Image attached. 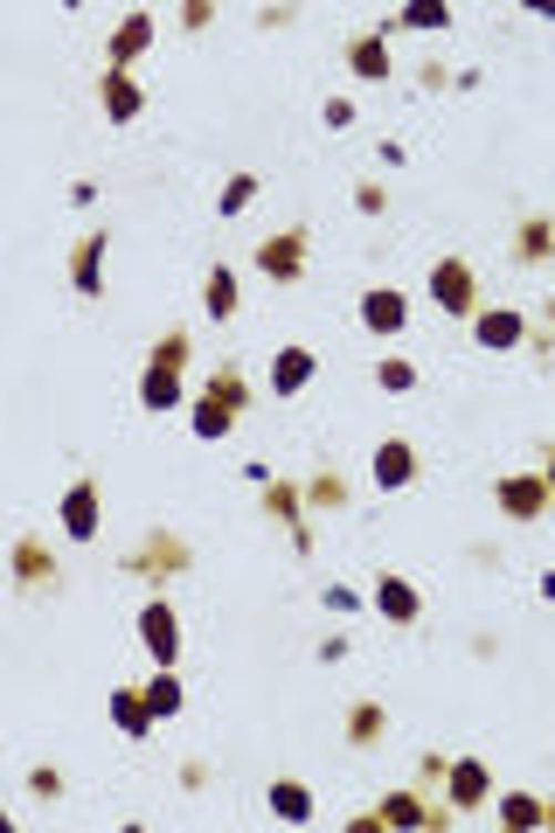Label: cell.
Wrapping results in <instances>:
<instances>
[{
	"label": "cell",
	"mask_w": 555,
	"mask_h": 833,
	"mask_svg": "<svg viewBox=\"0 0 555 833\" xmlns=\"http://www.w3.org/2000/svg\"><path fill=\"white\" fill-rule=\"evenodd\" d=\"M229 424H236V416H229V410H223V403H208V397H202V403H195V431H202V438H223V431H229Z\"/></svg>",
	"instance_id": "obj_29"
},
{
	"label": "cell",
	"mask_w": 555,
	"mask_h": 833,
	"mask_svg": "<svg viewBox=\"0 0 555 833\" xmlns=\"http://www.w3.org/2000/svg\"><path fill=\"white\" fill-rule=\"evenodd\" d=\"M514 257H521V265H542V257H555V223H548V216H527V223L514 229Z\"/></svg>",
	"instance_id": "obj_13"
},
{
	"label": "cell",
	"mask_w": 555,
	"mask_h": 833,
	"mask_svg": "<svg viewBox=\"0 0 555 833\" xmlns=\"http://www.w3.org/2000/svg\"><path fill=\"white\" fill-rule=\"evenodd\" d=\"M104 250H112L104 237L76 244V257H70V285H76V292H97V285H104Z\"/></svg>",
	"instance_id": "obj_14"
},
{
	"label": "cell",
	"mask_w": 555,
	"mask_h": 833,
	"mask_svg": "<svg viewBox=\"0 0 555 833\" xmlns=\"http://www.w3.org/2000/svg\"><path fill=\"white\" fill-rule=\"evenodd\" d=\"M403 21L410 29H452V8L444 0H417V8H403Z\"/></svg>",
	"instance_id": "obj_27"
},
{
	"label": "cell",
	"mask_w": 555,
	"mask_h": 833,
	"mask_svg": "<svg viewBox=\"0 0 555 833\" xmlns=\"http://www.w3.org/2000/svg\"><path fill=\"white\" fill-rule=\"evenodd\" d=\"M382 729H389V716L376 709V701H361V709L348 716V743H354V750H376V743H382Z\"/></svg>",
	"instance_id": "obj_20"
},
{
	"label": "cell",
	"mask_w": 555,
	"mask_h": 833,
	"mask_svg": "<svg viewBox=\"0 0 555 833\" xmlns=\"http://www.w3.org/2000/svg\"><path fill=\"white\" fill-rule=\"evenodd\" d=\"M140 403H146V410H174V403H181V376H174V369H146V376H140Z\"/></svg>",
	"instance_id": "obj_19"
},
{
	"label": "cell",
	"mask_w": 555,
	"mask_h": 833,
	"mask_svg": "<svg viewBox=\"0 0 555 833\" xmlns=\"http://www.w3.org/2000/svg\"><path fill=\"white\" fill-rule=\"evenodd\" d=\"M312 369H320V361H312L306 348H278L271 354V389H278V397H299V389L312 382Z\"/></svg>",
	"instance_id": "obj_8"
},
{
	"label": "cell",
	"mask_w": 555,
	"mask_h": 833,
	"mask_svg": "<svg viewBox=\"0 0 555 833\" xmlns=\"http://www.w3.org/2000/svg\"><path fill=\"white\" fill-rule=\"evenodd\" d=\"M410 480H417V452L403 445V438H389V445L376 452V486L395 493V486H410Z\"/></svg>",
	"instance_id": "obj_10"
},
{
	"label": "cell",
	"mask_w": 555,
	"mask_h": 833,
	"mask_svg": "<svg viewBox=\"0 0 555 833\" xmlns=\"http://www.w3.org/2000/svg\"><path fill=\"white\" fill-rule=\"evenodd\" d=\"M140 646H146L161 667H174V654H181V618H174L167 597H153V605L140 611Z\"/></svg>",
	"instance_id": "obj_1"
},
{
	"label": "cell",
	"mask_w": 555,
	"mask_h": 833,
	"mask_svg": "<svg viewBox=\"0 0 555 833\" xmlns=\"http://www.w3.org/2000/svg\"><path fill=\"white\" fill-rule=\"evenodd\" d=\"M202 312H208V320H229V312H236V278H229V265H216V271L202 278Z\"/></svg>",
	"instance_id": "obj_17"
},
{
	"label": "cell",
	"mask_w": 555,
	"mask_h": 833,
	"mask_svg": "<svg viewBox=\"0 0 555 833\" xmlns=\"http://www.w3.org/2000/svg\"><path fill=\"white\" fill-rule=\"evenodd\" d=\"M63 535H70V542H91V535H97V486H91V480H76V486L63 493Z\"/></svg>",
	"instance_id": "obj_7"
},
{
	"label": "cell",
	"mask_w": 555,
	"mask_h": 833,
	"mask_svg": "<svg viewBox=\"0 0 555 833\" xmlns=\"http://www.w3.org/2000/svg\"><path fill=\"white\" fill-rule=\"evenodd\" d=\"M97 104H104V119H112V125H132V119H140V84H132V76L125 70H104V84H97Z\"/></svg>",
	"instance_id": "obj_6"
},
{
	"label": "cell",
	"mask_w": 555,
	"mask_h": 833,
	"mask_svg": "<svg viewBox=\"0 0 555 833\" xmlns=\"http://www.w3.org/2000/svg\"><path fill=\"white\" fill-rule=\"evenodd\" d=\"M250 202H257V174H236V181H229V188L216 195V208H223V216H244V208H250Z\"/></svg>",
	"instance_id": "obj_24"
},
{
	"label": "cell",
	"mask_w": 555,
	"mask_h": 833,
	"mask_svg": "<svg viewBox=\"0 0 555 833\" xmlns=\"http://www.w3.org/2000/svg\"><path fill=\"white\" fill-rule=\"evenodd\" d=\"M500 507H507L514 521H542V507H548V480H542V473H514V480H500Z\"/></svg>",
	"instance_id": "obj_4"
},
{
	"label": "cell",
	"mask_w": 555,
	"mask_h": 833,
	"mask_svg": "<svg viewBox=\"0 0 555 833\" xmlns=\"http://www.w3.org/2000/svg\"><path fill=\"white\" fill-rule=\"evenodd\" d=\"M444 792H452V805H486L493 778H486V764H480V758H459V764H452V778H444Z\"/></svg>",
	"instance_id": "obj_9"
},
{
	"label": "cell",
	"mask_w": 555,
	"mask_h": 833,
	"mask_svg": "<svg viewBox=\"0 0 555 833\" xmlns=\"http://www.w3.org/2000/svg\"><path fill=\"white\" fill-rule=\"evenodd\" d=\"M376 611H382L389 625H410L417 611H424V605H417V584H403V577H382V584H376Z\"/></svg>",
	"instance_id": "obj_12"
},
{
	"label": "cell",
	"mask_w": 555,
	"mask_h": 833,
	"mask_svg": "<svg viewBox=\"0 0 555 833\" xmlns=\"http://www.w3.org/2000/svg\"><path fill=\"white\" fill-rule=\"evenodd\" d=\"M146 42H153V14H125V21H119V35H112V70L132 63Z\"/></svg>",
	"instance_id": "obj_16"
},
{
	"label": "cell",
	"mask_w": 555,
	"mask_h": 833,
	"mask_svg": "<svg viewBox=\"0 0 555 833\" xmlns=\"http://www.w3.org/2000/svg\"><path fill=\"white\" fill-rule=\"evenodd\" d=\"M112 722L125 729V737H146V729H153V709H146V688H119V695H112Z\"/></svg>",
	"instance_id": "obj_15"
},
{
	"label": "cell",
	"mask_w": 555,
	"mask_h": 833,
	"mask_svg": "<svg viewBox=\"0 0 555 833\" xmlns=\"http://www.w3.org/2000/svg\"><path fill=\"white\" fill-rule=\"evenodd\" d=\"M271 813H278V820H292V826H306V820H312V792L285 778V785H271Z\"/></svg>",
	"instance_id": "obj_21"
},
{
	"label": "cell",
	"mask_w": 555,
	"mask_h": 833,
	"mask_svg": "<svg viewBox=\"0 0 555 833\" xmlns=\"http://www.w3.org/2000/svg\"><path fill=\"white\" fill-rule=\"evenodd\" d=\"M382 820L389 826H424V805H417L410 792H395V799H382Z\"/></svg>",
	"instance_id": "obj_28"
},
{
	"label": "cell",
	"mask_w": 555,
	"mask_h": 833,
	"mask_svg": "<svg viewBox=\"0 0 555 833\" xmlns=\"http://www.w3.org/2000/svg\"><path fill=\"white\" fill-rule=\"evenodd\" d=\"M376 382L389 389V397H403V389H417V369H410V361H382V369H376Z\"/></svg>",
	"instance_id": "obj_30"
},
{
	"label": "cell",
	"mask_w": 555,
	"mask_h": 833,
	"mask_svg": "<svg viewBox=\"0 0 555 833\" xmlns=\"http://www.w3.org/2000/svg\"><path fill=\"white\" fill-rule=\"evenodd\" d=\"M361 320H368V333H395L410 320V306H403V292H389V285H376V292L361 299Z\"/></svg>",
	"instance_id": "obj_11"
},
{
	"label": "cell",
	"mask_w": 555,
	"mask_h": 833,
	"mask_svg": "<svg viewBox=\"0 0 555 833\" xmlns=\"http://www.w3.org/2000/svg\"><path fill=\"white\" fill-rule=\"evenodd\" d=\"M257 271H264V278H278V285H292V278L306 271V229L264 237V244H257Z\"/></svg>",
	"instance_id": "obj_3"
},
{
	"label": "cell",
	"mask_w": 555,
	"mask_h": 833,
	"mask_svg": "<svg viewBox=\"0 0 555 833\" xmlns=\"http://www.w3.org/2000/svg\"><path fill=\"white\" fill-rule=\"evenodd\" d=\"M472 333H480V348H493V354H507V348H521V333H527V320L514 306H486L480 320H472Z\"/></svg>",
	"instance_id": "obj_5"
},
{
	"label": "cell",
	"mask_w": 555,
	"mask_h": 833,
	"mask_svg": "<svg viewBox=\"0 0 555 833\" xmlns=\"http://www.w3.org/2000/svg\"><path fill=\"white\" fill-rule=\"evenodd\" d=\"M208 403H223L229 416H244V403H250V389H244V376H236V369H223L216 382H208Z\"/></svg>",
	"instance_id": "obj_22"
},
{
	"label": "cell",
	"mask_w": 555,
	"mask_h": 833,
	"mask_svg": "<svg viewBox=\"0 0 555 833\" xmlns=\"http://www.w3.org/2000/svg\"><path fill=\"white\" fill-rule=\"evenodd\" d=\"M542 480H548V486H555V459H548V473H542Z\"/></svg>",
	"instance_id": "obj_33"
},
{
	"label": "cell",
	"mask_w": 555,
	"mask_h": 833,
	"mask_svg": "<svg viewBox=\"0 0 555 833\" xmlns=\"http://www.w3.org/2000/svg\"><path fill=\"white\" fill-rule=\"evenodd\" d=\"M29 792H35V799H56V792H63V778H56V771H35V778H29Z\"/></svg>",
	"instance_id": "obj_32"
},
{
	"label": "cell",
	"mask_w": 555,
	"mask_h": 833,
	"mask_svg": "<svg viewBox=\"0 0 555 833\" xmlns=\"http://www.w3.org/2000/svg\"><path fill=\"white\" fill-rule=\"evenodd\" d=\"M348 70L354 76H389V35H361L348 49Z\"/></svg>",
	"instance_id": "obj_18"
},
{
	"label": "cell",
	"mask_w": 555,
	"mask_h": 833,
	"mask_svg": "<svg viewBox=\"0 0 555 833\" xmlns=\"http://www.w3.org/2000/svg\"><path fill=\"white\" fill-rule=\"evenodd\" d=\"M146 709H153V716H174V709H181V681H174L167 667H161V681L146 688Z\"/></svg>",
	"instance_id": "obj_26"
},
{
	"label": "cell",
	"mask_w": 555,
	"mask_h": 833,
	"mask_svg": "<svg viewBox=\"0 0 555 833\" xmlns=\"http://www.w3.org/2000/svg\"><path fill=\"white\" fill-rule=\"evenodd\" d=\"M181 361H188V333H167V341L153 348V369H174L181 376Z\"/></svg>",
	"instance_id": "obj_31"
},
{
	"label": "cell",
	"mask_w": 555,
	"mask_h": 833,
	"mask_svg": "<svg viewBox=\"0 0 555 833\" xmlns=\"http://www.w3.org/2000/svg\"><path fill=\"white\" fill-rule=\"evenodd\" d=\"M431 299H438L444 312H480V285H472V265H459V257L431 265Z\"/></svg>",
	"instance_id": "obj_2"
},
{
	"label": "cell",
	"mask_w": 555,
	"mask_h": 833,
	"mask_svg": "<svg viewBox=\"0 0 555 833\" xmlns=\"http://www.w3.org/2000/svg\"><path fill=\"white\" fill-rule=\"evenodd\" d=\"M500 820H507V826H542V820H548V805H542V799H527V792H507V799H500Z\"/></svg>",
	"instance_id": "obj_23"
},
{
	"label": "cell",
	"mask_w": 555,
	"mask_h": 833,
	"mask_svg": "<svg viewBox=\"0 0 555 833\" xmlns=\"http://www.w3.org/2000/svg\"><path fill=\"white\" fill-rule=\"evenodd\" d=\"M14 569H21V584H49V556H42V542H21V549H14Z\"/></svg>",
	"instance_id": "obj_25"
}]
</instances>
